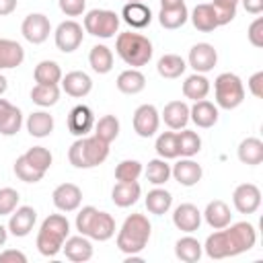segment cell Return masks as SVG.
<instances>
[{"label": "cell", "mask_w": 263, "mask_h": 263, "mask_svg": "<svg viewBox=\"0 0 263 263\" xmlns=\"http://www.w3.org/2000/svg\"><path fill=\"white\" fill-rule=\"evenodd\" d=\"M255 242H257L255 226L251 222H236L212 232L205 238L203 251L210 259H226L251 251Z\"/></svg>", "instance_id": "1"}, {"label": "cell", "mask_w": 263, "mask_h": 263, "mask_svg": "<svg viewBox=\"0 0 263 263\" xmlns=\"http://www.w3.org/2000/svg\"><path fill=\"white\" fill-rule=\"evenodd\" d=\"M152 234V224L144 214H129L119 232H117V249L125 255H138L146 249Z\"/></svg>", "instance_id": "2"}, {"label": "cell", "mask_w": 263, "mask_h": 263, "mask_svg": "<svg viewBox=\"0 0 263 263\" xmlns=\"http://www.w3.org/2000/svg\"><path fill=\"white\" fill-rule=\"evenodd\" d=\"M70 236V222L64 214H51L41 222L37 232V251L43 257H55L64 240Z\"/></svg>", "instance_id": "3"}, {"label": "cell", "mask_w": 263, "mask_h": 263, "mask_svg": "<svg viewBox=\"0 0 263 263\" xmlns=\"http://www.w3.org/2000/svg\"><path fill=\"white\" fill-rule=\"evenodd\" d=\"M107 156H109V144L103 142L101 138H97L95 134L78 138L68 150V160L76 168L99 166L107 160Z\"/></svg>", "instance_id": "4"}, {"label": "cell", "mask_w": 263, "mask_h": 263, "mask_svg": "<svg viewBox=\"0 0 263 263\" xmlns=\"http://www.w3.org/2000/svg\"><path fill=\"white\" fill-rule=\"evenodd\" d=\"M115 51L117 55L132 68H142L152 58V41L142 33H119L115 39Z\"/></svg>", "instance_id": "5"}, {"label": "cell", "mask_w": 263, "mask_h": 263, "mask_svg": "<svg viewBox=\"0 0 263 263\" xmlns=\"http://www.w3.org/2000/svg\"><path fill=\"white\" fill-rule=\"evenodd\" d=\"M214 95H216V105L232 111L245 101V84L242 80L232 74V72H222L214 80Z\"/></svg>", "instance_id": "6"}, {"label": "cell", "mask_w": 263, "mask_h": 263, "mask_svg": "<svg viewBox=\"0 0 263 263\" xmlns=\"http://www.w3.org/2000/svg\"><path fill=\"white\" fill-rule=\"evenodd\" d=\"M119 14L107 8H92L84 14V33L99 37V39H111L115 37L119 29Z\"/></svg>", "instance_id": "7"}, {"label": "cell", "mask_w": 263, "mask_h": 263, "mask_svg": "<svg viewBox=\"0 0 263 263\" xmlns=\"http://www.w3.org/2000/svg\"><path fill=\"white\" fill-rule=\"evenodd\" d=\"M53 39H55V47L64 53H72L80 47L82 39H84V27L72 18L68 21H62L53 33Z\"/></svg>", "instance_id": "8"}, {"label": "cell", "mask_w": 263, "mask_h": 263, "mask_svg": "<svg viewBox=\"0 0 263 263\" xmlns=\"http://www.w3.org/2000/svg\"><path fill=\"white\" fill-rule=\"evenodd\" d=\"M21 33L23 37L33 43V45H39L43 41H47L49 33H51V23L45 14L41 12H31L23 18V25H21Z\"/></svg>", "instance_id": "9"}, {"label": "cell", "mask_w": 263, "mask_h": 263, "mask_svg": "<svg viewBox=\"0 0 263 263\" xmlns=\"http://www.w3.org/2000/svg\"><path fill=\"white\" fill-rule=\"evenodd\" d=\"M134 132L140 136V138H152L156 132H158V125H160V113L154 105H140L136 111H134Z\"/></svg>", "instance_id": "10"}, {"label": "cell", "mask_w": 263, "mask_h": 263, "mask_svg": "<svg viewBox=\"0 0 263 263\" xmlns=\"http://www.w3.org/2000/svg\"><path fill=\"white\" fill-rule=\"evenodd\" d=\"M232 203L238 214H255L261 205V189L255 183H240L232 193Z\"/></svg>", "instance_id": "11"}, {"label": "cell", "mask_w": 263, "mask_h": 263, "mask_svg": "<svg viewBox=\"0 0 263 263\" xmlns=\"http://www.w3.org/2000/svg\"><path fill=\"white\" fill-rule=\"evenodd\" d=\"M187 64L199 72V74H205L210 70H214V66L218 64V51L212 43H195L191 49H189V55H187Z\"/></svg>", "instance_id": "12"}, {"label": "cell", "mask_w": 263, "mask_h": 263, "mask_svg": "<svg viewBox=\"0 0 263 263\" xmlns=\"http://www.w3.org/2000/svg\"><path fill=\"white\" fill-rule=\"evenodd\" d=\"M51 201L60 212H76L82 203V191L74 183H62L53 189Z\"/></svg>", "instance_id": "13"}, {"label": "cell", "mask_w": 263, "mask_h": 263, "mask_svg": "<svg viewBox=\"0 0 263 263\" xmlns=\"http://www.w3.org/2000/svg\"><path fill=\"white\" fill-rule=\"evenodd\" d=\"M171 177H175V181L183 187H193L201 181L203 177V168L201 164H197L195 160L191 158H185L181 156V160H177L173 166H171Z\"/></svg>", "instance_id": "14"}, {"label": "cell", "mask_w": 263, "mask_h": 263, "mask_svg": "<svg viewBox=\"0 0 263 263\" xmlns=\"http://www.w3.org/2000/svg\"><path fill=\"white\" fill-rule=\"evenodd\" d=\"M35 220H37L35 208H31V205H21V208H16V210L10 214V220H8V226H6V228H8V232H10L12 236L23 238V236H27V234L33 230Z\"/></svg>", "instance_id": "15"}, {"label": "cell", "mask_w": 263, "mask_h": 263, "mask_svg": "<svg viewBox=\"0 0 263 263\" xmlns=\"http://www.w3.org/2000/svg\"><path fill=\"white\" fill-rule=\"evenodd\" d=\"M95 127V115L90 111V107L86 105H76L70 113H68V132L76 138L88 136V132Z\"/></svg>", "instance_id": "16"}, {"label": "cell", "mask_w": 263, "mask_h": 263, "mask_svg": "<svg viewBox=\"0 0 263 263\" xmlns=\"http://www.w3.org/2000/svg\"><path fill=\"white\" fill-rule=\"evenodd\" d=\"M62 90L74 99H82L92 90V80L82 70H72L66 76H62Z\"/></svg>", "instance_id": "17"}, {"label": "cell", "mask_w": 263, "mask_h": 263, "mask_svg": "<svg viewBox=\"0 0 263 263\" xmlns=\"http://www.w3.org/2000/svg\"><path fill=\"white\" fill-rule=\"evenodd\" d=\"M173 224L181 232H187V234L189 232H195L201 226V212L193 203H181L173 212Z\"/></svg>", "instance_id": "18"}, {"label": "cell", "mask_w": 263, "mask_h": 263, "mask_svg": "<svg viewBox=\"0 0 263 263\" xmlns=\"http://www.w3.org/2000/svg\"><path fill=\"white\" fill-rule=\"evenodd\" d=\"M62 251L66 255V259L74 261V263H84L92 257V242L88 240V236L78 234V236H68L62 245Z\"/></svg>", "instance_id": "19"}, {"label": "cell", "mask_w": 263, "mask_h": 263, "mask_svg": "<svg viewBox=\"0 0 263 263\" xmlns=\"http://www.w3.org/2000/svg\"><path fill=\"white\" fill-rule=\"evenodd\" d=\"M189 119L201 129L214 127L218 123V107L208 99L195 101L193 107H189Z\"/></svg>", "instance_id": "20"}, {"label": "cell", "mask_w": 263, "mask_h": 263, "mask_svg": "<svg viewBox=\"0 0 263 263\" xmlns=\"http://www.w3.org/2000/svg\"><path fill=\"white\" fill-rule=\"evenodd\" d=\"M142 187L138 181H117L111 189V199L117 208H129L140 199Z\"/></svg>", "instance_id": "21"}, {"label": "cell", "mask_w": 263, "mask_h": 263, "mask_svg": "<svg viewBox=\"0 0 263 263\" xmlns=\"http://www.w3.org/2000/svg\"><path fill=\"white\" fill-rule=\"evenodd\" d=\"M201 216L205 218L208 226L214 228V230H220V228H226L230 222H232V214H230V208L226 201L222 199H214L205 205V210L201 212Z\"/></svg>", "instance_id": "22"}, {"label": "cell", "mask_w": 263, "mask_h": 263, "mask_svg": "<svg viewBox=\"0 0 263 263\" xmlns=\"http://www.w3.org/2000/svg\"><path fill=\"white\" fill-rule=\"evenodd\" d=\"M121 18L132 29H144L152 21V10L144 2H125L123 10H121Z\"/></svg>", "instance_id": "23"}, {"label": "cell", "mask_w": 263, "mask_h": 263, "mask_svg": "<svg viewBox=\"0 0 263 263\" xmlns=\"http://www.w3.org/2000/svg\"><path fill=\"white\" fill-rule=\"evenodd\" d=\"M160 117L171 129H183L189 123V105L185 101H171L164 105Z\"/></svg>", "instance_id": "24"}, {"label": "cell", "mask_w": 263, "mask_h": 263, "mask_svg": "<svg viewBox=\"0 0 263 263\" xmlns=\"http://www.w3.org/2000/svg\"><path fill=\"white\" fill-rule=\"evenodd\" d=\"M25 62V49L18 41L14 39H4L0 37V70H10L16 68Z\"/></svg>", "instance_id": "25"}, {"label": "cell", "mask_w": 263, "mask_h": 263, "mask_svg": "<svg viewBox=\"0 0 263 263\" xmlns=\"http://www.w3.org/2000/svg\"><path fill=\"white\" fill-rule=\"evenodd\" d=\"M113 234H115V220H113V216L107 214V212H99L97 210V214H95V218L90 222V228H88V238L105 242Z\"/></svg>", "instance_id": "26"}, {"label": "cell", "mask_w": 263, "mask_h": 263, "mask_svg": "<svg viewBox=\"0 0 263 263\" xmlns=\"http://www.w3.org/2000/svg\"><path fill=\"white\" fill-rule=\"evenodd\" d=\"M189 18H191L193 27H195L197 31H201V33H212L214 29L220 27V25H218V18H216V12H214V6L208 4V2L197 4V6L191 10Z\"/></svg>", "instance_id": "27"}, {"label": "cell", "mask_w": 263, "mask_h": 263, "mask_svg": "<svg viewBox=\"0 0 263 263\" xmlns=\"http://www.w3.org/2000/svg\"><path fill=\"white\" fill-rule=\"evenodd\" d=\"M115 84H117V90L123 95H138L146 88V76L138 68H129L117 76Z\"/></svg>", "instance_id": "28"}, {"label": "cell", "mask_w": 263, "mask_h": 263, "mask_svg": "<svg viewBox=\"0 0 263 263\" xmlns=\"http://www.w3.org/2000/svg\"><path fill=\"white\" fill-rule=\"evenodd\" d=\"M238 160L242 164H249V166H257L263 162V142L255 136L251 138H245L240 144H238Z\"/></svg>", "instance_id": "29"}, {"label": "cell", "mask_w": 263, "mask_h": 263, "mask_svg": "<svg viewBox=\"0 0 263 263\" xmlns=\"http://www.w3.org/2000/svg\"><path fill=\"white\" fill-rule=\"evenodd\" d=\"M201 253H203V245L193 236H183L175 242V255L183 263H197L201 259Z\"/></svg>", "instance_id": "30"}, {"label": "cell", "mask_w": 263, "mask_h": 263, "mask_svg": "<svg viewBox=\"0 0 263 263\" xmlns=\"http://www.w3.org/2000/svg\"><path fill=\"white\" fill-rule=\"evenodd\" d=\"M88 64H90V68H92L97 74H109L111 68H113V51H111L107 45L97 43V45L90 47Z\"/></svg>", "instance_id": "31"}, {"label": "cell", "mask_w": 263, "mask_h": 263, "mask_svg": "<svg viewBox=\"0 0 263 263\" xmlns=\"http://www.w3.org/2000/svg\"><path fill=\"white\" fill-rule=\"evenodd\" d=\"M27 132L33 138H47L53 132V117L47 111H33L27 117Z\"/></svg>", "instance_id": "32"}, {"label": "cell", "mask_w": 263, "mask_h": 263, "mask_svg": "<svg viewBox=\"0 0 263 263\" xmlns=\"http://www.w3.org/2000/svg\"><path fill=\"white\" fill-rule=\"evenodd\" d=\"M208 92H210V80L203 74L195 72V74H191V76L185 78V82H183V95H185V99H191L195 103V101L205 99Z\"/></svg>", "instance_id": "33"}, {"label": "cell", "mask_w": 263, "mask_h": 263, "mask_svg": "<svg viewBox=\"0 0 263 263\" xmlns=\"http://www.w3.org/2000/svg\"><path fill=\"white\" fill-rule=\"evenodd\" d=\"M171 205H173V195L166 189H162L160 185L156 189L148 191V195H146V210L150 214L162 216V214H166L171 210Z\"/></svg>", "instance_id": "34"}, {"label": "cell", "mask_w": 263, "mask_h": 263, "mask_svg": "<svg viewBox=\"0 0 263 263\" xmlns=\"http://www.w3.org/2000/svg\"><path fill=\"white\" fill-rule=\"evenodd\" d=\"M185 68H187V62L177 53H164L156 64V70L162 78H179L185 72Z\"/></svg>", "instance_id": "35"}, {"label": "cell", "mask_w": 263, "mask_h": 263, "mask_svg": "<svg viewBox=\"0 0 263 263\" xmlns=\"http://www.w3.org/2000/svg\"><path fill=\"white\" fill-rule=\"evenodd\" d=\"M33 78L37 84H58L62 80V68L53 60H43L35 66Z\"/></svg>", "instance_id": "36"}, {"label": "cell", "mask_w": 263, "mask_h": 263, "mask_svg": "<svg viewBox=\"0 0 263 263\" xmlns=\"http://www.w3.org/2000/svg\"><path fill=\"white\" fill-rule=\"evenodd\" d=\"M177 148H179V156H185V158L195 156L201 150L199 134L183 127V132H177Z\"/></svg>", "instance_id": "37"}, {"label": "cell", "mask_w": 263, "mask_h": 263, "mask_svg": "<svg viewBox=\"0 0 263 263\" xmlns=\"http://www.w3.org/2000/svg\"><path fill=\"white\" fill-rule=\"evenodd\" d=\"M187 18H189V12H187V6L185 4L183 6H177V8H160V12H158L160 27L171 29V31L183 27L187 23Z\"/></svg>", "instance_id": "38"}, {"label": "cell", "mask_w": 263, "mask_h": 263, "mask_svg": "<svg viewBox=\"0 0 263 263\" xmlns=\"http://www.w3.org/2000/svg\"><path fill=\"white\" fill-rule=\"evenodd\" d=\"M60 99V86L58 84H35L31 88V101L39 107H51Z\"/></svg>", "instance_id": "39"}, {"label": "cell", "mask_w": 263, "mask_h": 263, "mask_svg": "<svg viewBox=\"0 0 263 263\" xmlns=\"http://www.w3.org/2000/svg\"><path fill=\"white\" fill-rule=\"evenodd\" d=\"M146 179H148V183H152V185H164L168 179H171V164L164 160V158H152L150 162H148V166H146Z\"/></svg>", "instance_id": "40"}, {"label": "cell", "mask_w": 263, "mask_h": 263, "mask_svg": "<svg viewBox=\"0 0 263 263\" xmlns=\"http://www.w3.org/2000/svg\"><path fill=\"white\" fill-rule=\"evenodd\" d=\"M95 136L111 144L119 136V119L115 115H103L99 121H95Z\"/></svg>", "instance_id": "41"}, {"label": "cell", "mask_w": 263, "mask_h": 263, "mask_svg": "<svg viewBox=\"0 0 263 263\" xmlns=\"http://www.w3.org/2000/svg\"><path fill=\"white\" fill-rule=\"evenodd\" d=\"M154 150H156V154H158L160 158H164V160L177 158V156H179L177 134H175V132H162V134H158L156 144H154Z\"/></svg>", "instance_id": "42"}, {"label": "cell", "mask_w": 263, "mask_h": 263, "mask_svg": "<svg viewBox=\"0 0 263 263\" xmlns=\"http://www.w3.org/2000/svg\"><path fill=\"white\" fill-rule=\"evenodd\" d=\"M23 156H25L37 171H41V173H47L49 166H51V160H53L51 152H49L47 148H43V146H33V148H29Z\"/></svg>", "instance_id": "43"}, {"label": "cell", "mask_w": 263, "mask_h": 263, "mask_svg": "<svg viewBox=\"0 0 263 263\" xmlns=\"http://www.w3.org/2000/svg\"><path fill=\"white\" fill-rule=\"evenodd\" d=\"M14 175L21 179V181H25V183H39L41 179H43V175L45 173H41V171H37L23 154L14 160Z\"/></svg>", "instance_id": "44"}, {"label": "cell", "mask_w": 263, "mask_h": 263, "mask_svg": "<svg viewBox=\"0 0 263 263\" xmlns=\"http://www.w3.org/2000/svg\"><path fill=\"white\" fill-rule=\"evenodd\" d=\"M142 171H144V166H142L140 160L127 158V160H121L115 166V179L117 181H138L140 175H142Z\"/></svg>", "instance_id": "45"}, {"label": "cell", "mask_w": 263, "mask_h": 263, "mask_svg": "<svg viewBox=\"0 0 263 263\" xmlns=\"http://www.w3.org/2000/svg\"><path fill=\"white\" fill-rule=\"evenodd\" d=\"M238 2L240 0H214L210 2L214 6V12H216V18H218V25H228L234 16H236V8H238Z\"/></svg>", "instance_id": "46"}, {"label": "cell", "mask_w": 263, "mask_h": 263, "mask_svg": "<svg viewBox=\"0 0 263 263\" xmlns=\"http://www.w3.org/2000/svg\"><path fill=\"white\" fill-rule=\"evenodd\" d=\"M18 191L12 187H2L0 189V216H10L18 208Z\"/></svg>", "instance_id": "47"}, {"label": "cell", "mask_w": 263, "mask_h": 263, "mask_svg": "<svg viewBox=\"0 0 263 263\" xmlns=\"http://www.w3.org/2000/svg\"><path fill=\"white\" fill-rule=\"evenodd\" d=\"M21 125H23V113H21L18 107L12 105L10 113H8V115L4 117V121L0 123V134H2V136H14V134L21 129Z\"/></svg>", "instance_id": "48"}, {"label": "cell", "mask_w": 263, "mask_h": 263, "mask_svg": "<svg viewBox=\"0 0 263 263\" xmlns=\"http://www.w3.org/2000/svg\"><path fill=\"white\" fill-rule=\"evenodd\" d=\"M97 214V208L95 205H84L78 214H76V230L84 236H88V228H90V222Z\"/></svg>", "instance_id": "49"}, {"label": "cell", "mask_w": 263, "mask_h": 263, "mask_svg": "<svg viewBox=\"0 0 263 263\" xmlns=\"http://www.w3.org/2000/svg\"><path fill=\"white\" fill-rule=\"evenodd\" d=\"M247 37H249V41H251L253 47H263V18H261V16H257V18L249 25Z\"/></svg>", "instance_id": "50"}, {"label": "cell", "mask_w": 263, "mask_h": 263, "mask_svg": "<svg viewBox=\"0 0 263 263\" xmlns=\"http://www.w3.org/2000/svg\"><path fill=\"white\" fill-rule=\"evenodd\" d=\"M58 6L66 16H80L86 8V0H58Z\"/></svg>", "instance_id": "51"}, {"label": "cell", "mask_w": 263, "mask_h": 263, "mask_svg": "<svg viewBox=\"0 0 263 263\" xmlns=\"http://www.w3.org/2000/svg\"><path fill=\"white\" fill-rule=\"evenodd\" d=\"M247 86H249V90H251V95H253L255 99H261V97H263V72H255V74L249 78Z\"/></svg>", "instance_id": "52"}, {"label": "cell", "mask_w": 263, "mask_h": 263, "mask_svg": "<svg viewBox=\"0 0 263 263\" xmlns=\"http://www.w3.org/2000/svg\"><path fill=\"white\" fill-rule=\"evenodd\" d=\"M6 261H18V263H27V255L23 251H16V249H6L0 253V263H6Z\"/></svg>", "instance_id": "53"}, {"label": "cell", "mask_w": 263, "mask_h": 263, "mask_svg": "<svg viewBox=\"0 0 263 263\" xmlns=\"http://www.w3.org/2000/svg\"><path fill=\"white\" fill-rule=\"evenodd\" d=\"M242 8L249 14H261L263 12V0H242Z\"/></svg>", "instance_id": "54"}, {"label": "cell", "mask_w": 263, "mask_h": 263, "mask_svg": "<svg viewBox=\"0 0 263 263\" xmlns=\"http://www.w3.org/2000/svg\"><path fill=\"white\" fill-rule=\"evenodd\" d=\"M16 4H18V0H0V16L12 14L16 10Z\"/></svg>", "instance_id": "55"}, {"label": "cell", "mask_w": 263, "mask_h": 263, "mask_svg": "<svg viewBox=\"0 0 263 263\" xmlns=\"http://www.w3.org/2000/svg\"><path fill=\"white\" fill-rule=\"evenodd\" d=\"M10 109H12V103H8L6 99H0V123H2L4 117L10 113Z\"/></svg>", "instance_id": "56"}, {"label": "cell", "mask_w": 263, "mask_h": 263, "mask_svg": "<svg viewBox=\"0 0 263 263\" xmlns=\"http://www.w3.org/2000/svg\"><path fill=\"white\" fill-rule=\"evenodd\" d=\"M183 4H185V0H160V8H177Z\"/></svg>", "instance_id": "57"}, {"label": "cell", "mask_w": 263, "mask_h": 263, "mask_svg": "<svg viewBox=\"0 0 263 263\" xmlns=\"http://www.w3.org/2000/svg\"><path fill=\"white\" fill-rule=\"evenodd\" d=\"M6 238H8V228L0 224V247H4V242H6Z\"/></svg>", "instance_id": "58"}, {"label": "cell", "mask_w": 263, "mask_h": 263, "mask_svg": "<svg viewBox=\"0 0 263 263\" xmlns=\"http://www.w3.org/2000/svg\"><path fill=\"white\" fill-rule=\"evenodd\" d=\"M6 88H8V80H6V76H4V74H0V95H4V92H6Z\"/></svg>", "instance_id": "59"}, {"label": "cell", "mask_w": 263, "mask_h": 263, "mask_svg": "<svg viewBox=\"0 0 263 263\" xmlns=\"http://www.w3.org/2000/svg\"><path fill=\"white\" fill-rule=\"evenodd\" d=\"M127 2H142V0H127Z\"/></svg>", "instance_id": "60"}]
</instances>
